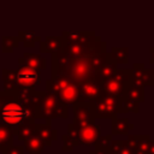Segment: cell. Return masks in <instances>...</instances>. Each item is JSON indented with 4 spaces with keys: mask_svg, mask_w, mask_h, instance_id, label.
<instances>
[{
    "mask_svg": "<svg viewBox=\"0 0 154 154\" xmlns=\"http://www.w3.org/2000/svg\"><path fill=\"white\" fill-rule=\"evenodd\" d=\"M45 148L46 144L36 134L24 141V150L28 154H42L45 152Z\"/></svg>",
    "mask_w": 154,
    "mask_h": 154,
    "instance_id": "cell-16",
    "label": "cell"
},
{
    "mask_svg": "<svg viewBox=\"0 0 154 154\" xmlns=\"http://www.w3.org/2000/svg\"><path fill=\"white\" fill-rule=\"evenodd\" d=\"M140 109V102L136 101H130L123 97L122 100V113H128V112H134L137 113Z\"/></svg>",
    "mask_w": 154,
    "mask_h": 154,
    "instance_id": "cell-23",
    "label": "cell"
},
{
    "mask_svg": "<svg viewBox=\"0 0 154 154\" xmlns=\"http://www.w3.org/2000/svg\"><path fill=\"white\" fill-rule=\"evenodd\" d=\"M71 141L73 142V146H91L96 142V140L100 137V128L96 124H89V125H73L72 123L67 124V134H66Z\"/></svg>",
    "mask_w": 154,
    "mask_h": 154,
    "instance_id": "cell-7",
    "label": "cell"
},
{
    "mask_svg": "<svg viewBox=\"0 0 154 154\" xmlns=\"http://www.w3.org/2000/svg\"><path fill=\"white\" fill-rule=\"evenodd\" d=\"M77 85H78V90H79L78 102L94 103L95 100L100 96V94L102 91L101 84L97 83L94 79H90V81H87V82H82V83H79Z\"/></svg>",
    "mask_w": 154,
    "mask_h": 154,
    "instance_id": "cell-9",
    "label": "cell"
},
{
    "mask_svg": "<svg viewBox=\"0 0 154 154\" xmlns=\"http://www.w3.org/2000/svg\"><path fill=\"white\" fill-rule=\"evenodd\" d=\"M18 45L17 37H4L2 40V52H12L14 47Z\"/></svg>",
    "mask_w": 154,
    "mask_h": 154,
    "instance_id": "cell-24",
    "label": "cell"
},
{
    "mask_svg": "<svg viewBox=\"0 0 154 154\" xmlns=\"http://www.w3.org/2000/svg\"><path fill=\"white\" fill-rule=\"evenodd\" d=\"M150 54H152V58H150V63L154 64V47L150 48Z\"/></svg>",
    "mask_w": 154,
    "mask_h": 154,
    "instance_id": "cell-30",
    "label": "cell"
},
{
    "mask_svg": "<svg viewBox=\"0 0 154 154\" xmlns=\"http://www.w3.org/2000/svg\"><path fill=\"white\" fill-rule=\"evenodd\" d=\"M124 97L130 101L143 102L144 101V85L141 84H131L124 94Z\"/></svg>",
    "mask_w": 154,
    "mask_h": 154,
    "instance_id": "cell-17",
    "label": "cell"
},
{
    "mask_svg": "<svg viewBox=\"0 0 154 154\" xmlns=\"http://www.w3.org/2000/svg\"><path fill=\"white\" fill-rule=\"evenodd\" d=\"M19 65L23 66H29L31 69H35L37 71L45 70L47 66V61L45 58H42L40 54H34V53H24L22 58L18 60Z\"/></svg>",
    "mask_w": 154,
    "mask_h": 154,
    "instance_id": "cell-13",
    "label": "cell"
},
{
    "mask_svg": "<svg viewBox=\"0 0 154 154\" xmlns=\"http://www.w3.org/2000/svg\"><path fill=\"white\" fill-rule=\"evenodd\" d=\"M30 102L35 106L36 118H45L46 120L69 117V107L58 99V96L48 90H34L30 95Z\"/></svg>",
    "mask_w": 154,
    "mask_h": 154,
    "instance_id": "cell-2",
    "label": "cell"
},
{
    "mask_svg": "<svg viewBox=\"0 0 154 154\" xmlns=\"http://www.w3.org/2000/svg\"><path fill=\"white\" fill-rule=\"evenodd\" d=\"M64 43V37H47L45 42L40 43V49L43 53H54L57 52Z\"/></svg>",
    "mask_w": 154,
    "mask_h": 154,
    "instance_id": "cell-18",
    "label": "cell"
},
{
    "mask_svg": "<svg viewBox=\"0 0 154 154\" xmlns=\"http://www.w3.org/2000/svg\"><path fill=\"white\" fill-rule=\"evenodd\" d=\"M134 129V125L131 123H129V119L126 117L119 118L113 117L112 118V130H111V135H129L130 130Z\"/></svg>",
    "mask_w": 154,
    "mask_h": 154,
    "instance_id": "cell-14",
    "label": "cell"
},
{
    "mask_svg": "<svg viewBox=\"0 0 154 154\" xmlns=\"http://www.w3.org/2000/svg\"><path fill=\"white\" fill-rule=\"evenodd\" d=\"M46 90L54 93L60 101H63L67 107L73 106L78 102L79 90L78 85L69 79L64 78H51L46 81Z\"/></svg>",
    "mask_w": 154,
    "mask_h": 154,
    "instance_id": "cell-4",
    "label": "cell"
},
{
    "mask_svg": "<svg viewBox=\"0 0 154 154\" xmlns=\"http://www.w3.org/2000/svg\"><path fill=\"white\" fill-rule=\"evenodd\" d=\"M19 34L25 36V38H20V40L23 41V43H24L26 47H31V46H34L35 42L40 40V38H38L37 36H35L32 32H19Z\"/></svg>",
    "mask_w": 154,
    "mask_h": 154,
    "instance_id": "cell-25",
    "label": "cell"
},
{
    "mask_svg": "<svg viewBox=\"0 0 154 154\" xmlns=\"http://www.w3.org/2000/svg\"><path fill=\"white\" fill-rule=\"evenodd\" d=\"M73 148H75V146H73V142L71 141V138L67 135H64L63 136V147H61V149L64 152H72Z\"/></svg>",
    "mask_w": 154,
    "mask_h": 154,
    "instance_id": "cell-27",
    "label": "cell"
},
{
    "mask_svg": "<svg viewBox=\"0 0 154 154\" xmlns=\"http://www.w3.org/2000/svg\"><path fill=\"white\" fill-rule=\"evenodd\" d=\"M107 52L91 51L67 55L60 52L52 53V78L69 79L76 84L90 81L106 63Z\"/></svg>",
    "mask_w": 154,
    "mask_h": 154,
    "instance_id": "cell-1",
    "label": "cell"
},
{
    "mask_svg": "<svg viewBox=\"0 0 154 154\" xmlns=\"http://www.w3.org/2000/svg\"><path fill=\"white\" fill-rule=\"evenodd\" d=\"M35 134L43 141L46 147L52 146L53 141L58 140V131H57V129H53L49 119H47L46 124H36Z\"/></svg>",
    "mask_w": 154,
    "mask_h": 154,
    "instance_id": "cell-11",
    "label": "cell"
},
{
    "mask_svg": "<svg viewBox=\"0 0 154 154\" xmlns=\"http://www.w3.org/2000/svg\"><path fill=\"white\" fill-rule=\"evenodd\" d=\"M13 135H16V129L0 123V152L10 146H13Z\"/></svg>",
    "mask_w": 154,
    "mask_h": 154,
    "instance_id": "cell-15",
    "label": "cell"
},
{
    "mask_svg": "<svg viewBox=\"0 0 154 154\" xmlns=\"http://www.w3.org/2000/svg\"><path fill=\"white\" fill-rule=\"evenodd\" d=\"M2 154H24V146H10L1 150Z\"/></svg>",
    "mask_w": 154,
    "mask_h": 154,
    "instance_id": "cell-26",
    "label": "cell"
},
{
    "mask_svg": "<svg viewBox=\"0 0 154 154\" xmlns=\"http://www.w3.org/2000/svg\"><path fill=\"white\" fill-rule=\"evenodd\" d=\"M131 84H132L131 69H117L114 73L102 83L101 89L103 93L118 97H124L125 91Z\"/></svg>",
    "mask_w": 154,
    "mask_h": 154,
    "instance_id": "cell-5",
    "label": "cell"
},
{
    "mask_svg": "<svg viewBox=\"0 0 154 154\" xmlns=\"http://www.w3.org/2000/svg\"><path fill=\"white\" fill-rule=\"evenodd\" d=\"M111 55L113 60L118 64H126L128 63V48H113L111 51Z\"/></svg>",
    "mask_w": 154,
    "mask_h": 154,
    "instance_id": "cell-21",
    "label": "cell"
},
{
    "mask_svg": "<svg viewBox=\"0 0 154 154\" xmlns=\"http://www.w3.org/2000/svg\"><path fill=\"white\" fill-rule=\"evenodd\" d=\"M109 148L116 154H134V150L129 146L128 140H112Z\"/></svg>",
    "mask_w": 154,
    "mask_h": 154,
    "instance_id": "cell-20",
    "label": "cell"
},
{
    "mask_svg": "<svg viewBox=\"0 0 154 154\" xmlns=\"http://www.w3.org/2000/svg\"><path fill=\"white\" fill-rule=\"evenodd\" d=\"M149 154H154V140H150L149 142Z\"/></svg>",
    "mask_w": 154,
    "mask_h": 154,
    "instance_id": "cell-29",
    "label": "cell"
},
{
    "mask_svg": "<svg viewBox=\"0 0 154 154\" xmlns=\"http://www.w3.org/2000/svg\"><path fill=\"white\" fill-rule=\"evenodd\" d=\"M2 97H4V91H0V109H1V102H2Z\"/></svg>",
    "mask_w": 154,
    "mask_h": 154,
    "instance_id": "cell-31",
    "label": "cell"
},
{
    "mask_svg": "<svg viewBox=\"0 0 154 154\" xmlns=\"http://www.w3.org/2000/svg\"><path fill=\"white\" fill-rule=\"evenodd\" d=\"M35 128H36V123H28V124H23V125L18 126L16 129V135H17L18 140L25 141V140L30 138L32 135H35Z\"/></svg>",
    "mask_w": 154,
    "mask_h": 154,
    "instance_id": "cell-19",
    "label": "cell"
},
{
    "mask_svg": "<svg viewBox=\"0 0 154 154\" xmlns=\"http://www.w3.org/2000/svg\"><path fill=\"white\" fill-rule=\"evenodd\" d=\"M122 100L123 97L101 91L100 96L94 102L95 117L100 119H112L117 117L122 113Z\"/></svg>",
    "mask_w": 154,
    "mask_h": 154,
    "instance_id": "cell-6",
    "label": "cell"
},
{
    "mask_svg": "<svg viewBox=\"0 0 154 154\" xmlns=\"http://www.w3.org/2000/svg\"><path fill=\"white\" fill-rule=\"evenodd\" d=\"M131 75L132 84L154 85V69H146L143 63H135L131 67Z\"/></svg>",
    "mask_w": 154,
    "mask_h": 154,
    "instance_id": "cell-10",
    "label": "cell"
},
{
    "mask_svg": "<svg viewBox=\"0 0 154 154\" xmlns=\"http://www.w3.org/2000/svg\"><path fill=\"white\" fill-rule=\"evenodd\" d=\"M73 109V119L72 124L83 126L89 124H95L96 117L94 112V103H85V102H78L72 106Z\"/></svg>",
    "mask_w": 154,
    "mask_h": 154,
    "instance_id": "cell-8",
    "label": "cell"
},
{
    "mask_svg": "<svg viewBox=\"0 0 154 154\" xmlns=\"http://www.w3.org/2000/svg\"><path fill=\"white\" fill-rule=\"evenodd\" d=\"M150 136L148 135H128V143L134 154H149Z\"/></svg>",
    "mask_w": 154,
    "mask_h": 154,
    "instance_id": "cell-12",
    "label": "cell"
},
{
    "mask_svg": "<svg viewBox=\"0 0 154 154\" xmlns=\"http://www.w3.org/2000/svg\"><path fill=\"white\" fill-rule=\"evenodd\" d=\"M89 154H116V153L109 148L108 150H96V149H94V150H91Z\"/></svg>",
    "mask_w": 154,
    "mask_h": 154,
    "instance_id": "cell-28",
    "label": "cell"
},
{
    "mask_svg": "<svg viewBox=\"0 0 154 154\" xmlns=\"http://www.w3.org/2000/svg\"><path fill=\"white\" fill-rule=\"evenodd\" d=\"M1 78L4 84V90L13 93L17 90H25V89L35 90L36 85L41 81V75L35 69L19 65L14 70L2 69Z\"/></svg>",
    "mask_w": 154,
    "mask_h": 154,
    "instance_id": "cell-3",
    "label": "cell"
},
{
    "mask_svg": "<svg viewBox=\"0 0 154 154\" xmlns=\"http://www.w3.org/2000/svg\"><path fill=\"white\" fill-rule=\"evenodd\" d=\"M111 141H112V135H107V136L100 135V137L94 143L95 149L96 150H108L111 147Z\"/></svg>",
    "mask_w": 154,
    "mask_h": 154,
    "instance_id": "cell-22",
    "label": "cell"
}]
</instances>
